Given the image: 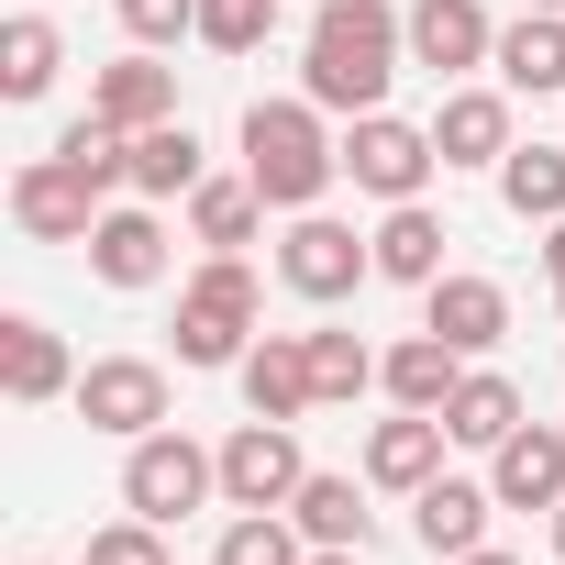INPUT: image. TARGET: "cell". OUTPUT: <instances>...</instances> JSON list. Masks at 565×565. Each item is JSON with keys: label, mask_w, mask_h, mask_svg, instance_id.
<instances>
[{"label": "cell", "mask_w": 565, "mask_h": 565, "mask_svg": "<svg viewBox=\"0 0 565 565\" xmlns=\"http://www.w3.org/2000/svg\"><path fill=\"white\" fill-rule=\"evenodd\" d=\"M399 56H411V23L388 12V0H322V12H311V45H300V89H311L322 111L366 122V111H388Z\"/></svg>", "instance_id": "6da1fadb"}, {"label": "cell", "mask_w": 565, "mask_h": 565, "mask_svg": "<svg viewBox=\"0 0 565 565\" xmlns=\"http://www.w3.org/2000/svg\"><path fill=\"white\" fill-rule=\"evenodd\" d=\"M244 178L266 189V211H322V189L344 178V145L322 134V100H255L244 111Z\"/></svg>", "instance_id": "7a4b0ae2"}, {"label": "cell", "mask_w": 565, "mask_h": 565, "mask_svg": "<svg viewBox=\"0 0 565 565\" xmlns=\"http://www.w3.org/2000/svg\"><path fill=\"white\" fill-rule=\"evenodd\" d=\"M255 266L244 255H211L189 289H178V366H244V344H255Z\"/></svg>", "instance_id": "3957f363"}, {"label": "cell", "mask_w": 565, "mask_h": 565, "mask_svg": "<svg viewBox=\"0 0 565 565\" xmlns=\"http://www.w3.org/2000/svg\"><path fill=\"white\" fill-rule=\"evenodd\" d=\"M277 277L311 300V311H333V300H355L366 277H377V244L355 233V222H322V211H289V244H277Z\"/></svg>", "instance_id": "277c9868"}, {"label": "cell", "mask_w": 565, "mask_h": 565, "mask_svg": "<svg viewBox=\"0 0 565 565\" xmlns=\"http://www.w3.org/2000/svg\"><path fill=\"white\" fill-rule=\"evenodd\" d=\"M200 499H222V455H200L178 422L145 433V444L122 455V510H145V521H189Z\"/></svg>", "instance_id": "5b68a950"}, {"label": "cell", "mask_w": 565, "mask_h": 565, "mask_svg": "<svg viewBox=\"0 0 565 565\" xmlns=\"http://www.w3.org/2000/svg\"><path fill=\"white\" fill-rule=\"evenodd\" d=\"M433 122H399V111H366L355 134H344V178L366 189V200H422L433 189Z\"/></svg>", "instance_id": "8992f818"}, {"label": "cell", "mask_w": 565, "mask_h": 565, "mask_svg": "<svg viewBox=\"0 0 565 565\" xmlns=\"http://www.w3.org/2000/svg\"><path fill=\"white\" fill-rule=\"evenodd\" d=\"M78 422L111 433V444L167 433V366H156V355H100V366H78Z\"/></svg>", "instance_id": "52a82bcc"}, {"label": "cell", "mask_w": 565, "mask_h": 565, "mask_svg": "<svg viewBox=\"0 0 565 565\" xmlns=\"http://www.w3.org/2000/svg\"><path fill=\"white\" fill-rule=\"evenodd\" d=\"M311 488V455H300V422H244L222 444V499L233 510H289Z\"/></svg>", "instance_id": "ba28073f"}, {"label": "cell", "mask_w": 565, "mask_h": 565, "mask_svg": "<svg viewBox=\"0 0 565 565\" xmlns=\"http://www.w3.org/2000/svg\"><path fill=\"white\" fill-rule=\"evenodd\" d=\"M111 200L67 167V156H34V167H12V222L34 233V244H89V222H100Z\"/></svg>", "instance_id": "9c48e42d"}, {"label": "cell", "mask_w": 565, "mask_h": 565, "mask_svg": "<svg viewBox=\"0 0 565 565\" xmlns=\"http://www.w3.org/2000/svg\"><path fill=\"white\" fill-rule=\"evenodd\" d=\"M244 411L255 422H311L322 411V377H311V333H266V344H244Z\"/></svg>", "instance_id": "30bf717a"}, {"label": "cell", "mask_w": 565, "mask_h": 565, "mask_svg": "<svg viewBox=\"0 0 565 565\" xmlns=\"http://www.w3.org/2000/svg\"><path fill=\"white\" fill-rule=\"evenodd\" d=\"M422 333H444L455 355H488V344L510 333V289L477 277V266H444L433 289H422Z\"/></svg>", "instance_id": "8fae6325"}, {"label": "cell", "mask_w": 565, "mask_h": 565, "mask_svg": "<svg viewBox=\"0 0 565 565\" xmlns=\"http://www.w3.org/2000/svg\"><path fill=\"white\" fill-rule=\"evenodd\" d=\"M399 23H411V67H433V78H466V67L499 56V23L477 0H411Z\"/></svg>", "instance_id": "7c38bea8"}, {"label": "cell", "mask_w": 565, "mask_h": 565, "mask_svg": "<svg viewBox=\"0 0 565 565\" xmlns=\"http://www.w3.org/2000/svg\"><path fill=\"white\" fill-rule=\"evenodd\" d=\"M89 277H100V289H156V277H167V222H156V200H122V211L89 222Z\"/></svg>", "instance_id": "4fadbf2b"}, {"label": "cell", "mask_w": 565, "mask_h": 565, "mask_svg": "<svg viewBox=\"0 0 565 565\" xmlns=\"http://www.w3.org/2000/svg\"><path fill=\"white\" fill-rule=\"evenodd\" d=\"M444 411H388L377 433H366V488H399V499H422L433 477H444Z\"/></svg>", "instance_id": "5bb4252c"}, {"label": "cell", "mask_w": 565, "mask_h": 565, "mask_svg": "<svg viewBox=\"0 0 565 565\" xmlns=\"http://www.w3.org/2000/svg\"><path fill=\"white\" fill-rule=\"evenodd\" d=\"M0 388H12V411H45V399H78V366H67L56 322H34V311H12V322H0Z\"/></svg>", "instance_id": "9a60e30c"}, {"label": "cell", "mask_w": 565, "mask_h": 565, "mask_svg": "<svg viewBox=\"0 0 565 565\" xmlns=\"http://www.w3.org/2000/svg\"><path fill=\"white\" fill-rule=\"evenodd\" d=\"M488 510H499V488H477V477H433V488L411 499V532H422L433 565H455V554L488 543Z\"/></svg>", "instance_id": "2e32d148"}, {"label": "cell", "mask_w": 565, "mask_h": 565, "mask_svg": "<svg viewBox=\"0 0 565 565\" xmlns=\"http://www.w3.org/2000/svg\"><path fill=\"white\" fill-rule=\"evenodd\" d=\"M488 488H499V510H565V433L521 422V433L488 455Z\"/></svg>", "instance_id": "e0dca14e"}, {"label": "cell", "mask_w": 565, "mask_h": 565, "mask_svg": "<svg viewBox=\"0 0 565 565\" xmlns=\"http://www.w3.org/2000/svg\"><path fill=\"white\" fill-rule=\"evenodd\" d=\"M89 111H100V122H122V134H156V122H178V78L156 67V45H134L122 67H100V78H89Z\"/></svg>", "instance_id": "ac0fdd59"}, {"label": "cell", "mask_w": 565, "mask_h": 565, "mask_svg": "<svg viewBox=\"0 0 565 565\" xmlns=\"http://www.w3.org/2000/svg\"><path fill=\"white\" fill-rule=\"evenodd\" d=\"M433 156H444V167H499V156H510V89H444Z\"/></svg>", "instance_id": "d6986e66"}, {"label": "cell", "mask_w": 565, "mask_h": 565, "mask_svg": "<svg viewBox=\"0 0 565 565\" xmlns=\"http://www.w3.org/2000/svg\"><path fill=\"white\" fill-rule=\"evenodd\" d=\"M366 244H377V277H399V289H433V277H444V244H455V233H444L422 200H388V222H377Z\"/></svg>", "instance_id": "ffe728a7"}, {"label": "cell", "mask_w": 565, "mask_h": 565, "mask_svg": "<svg viewBox=\"0 0 565 565\" xmlns=\"http://www.w3.org/2000/svg\"><path fill=\"white\" fill-rule=\"evenodd\" d=\"M455 377H466V355H455L444 333H411V344H388V355H377V388H388L399 411H444V399H455Z\"/></svg>", "instance_id": "44dd1931"}, {"label": "cell", "mask_w": 565, "mask_h": 565, "mask_svg": "<svg viewBox=\"0 0 565 565\" xmlns=\"http://www.w3.org/2000/svg\"><path fill=\"white\" fill-rule=\"evenodd\" d=\"M444 433H455V444H477V455H499V444L521 433V388H510L499 366H466V377H455V399H444Z\"/></svg>", "instance_id": "7402d4cb"}, {"label": "cell", "mask_w": 565, "mask_h": 565, "mask_svg": "<svg viewBox=\"0 0 565 565\" xmlns=\"http://www.w3.org/2000/svg\"><path fill=\"white\" fill-rule=\"evenodd\" d=\"M289 521H300V532H311L322 554H366V532H377L366 488H355V477H322V466H311V488L289 499Z\"/></svg>", "instance_id": "603a6c76"}, {"label": "cell", "mask_w": 565, "mask_h": 565, "mask_svg": "<svg viewBox=\"0 0 565 565\" xmlns=\"http://www.w3.org/2000/svg\"><path fill=\"white\" fill-rule=\"evenodd\" d=\"M200 178H211V156H200V134H189V122L134 134V200H189Z\"/></svg>", "instance_id": "cb8c5ba5"}, {"label": "cell", "mask_w": 565, "mask_h": 565, "mask_svg": "<svg viewBox=\"0 0 565 565\" xmlns=\"http://www.w3.org/2000/svg\"><path fill=\"white\" fill-rule=\"evenodd\" d=\"M255 222H266V189H255V178H200V189H189V233H200L211 255H244Z\"/></svg>", "instance_id": "d4e9b609"}, {"label": "cell", "mask_w": 565, "mask_h": 565, "mask_svg": "<svg viewBox=\"0 0 565 565\" xmlns=\"http://www.w3.org/2000/svg\"><path fill=\"white\" fill-rule=\"evenodd\" d=\"M488 67H499V89H565V12H521Z\"/></svg>", "instance_id": "484cf974"}, {"label": "cell", "mask_w": 565, "mask_h": 565, "mask_svg": "<svg viewBox=\"0 0 565 565\" xmlns=\"http://www.w3.org/2000/svg\"><path fill=\"white\" fill-rule=\"evenodd\" d=\"M56 67H67V45H56L45 12H12V23H0V100H45Z\"/></svg>", "instance_id": "4316f807"}, {"label": "cell", "mask_w": 565, "mask_h": 565, "mask_svg": "<svg viewBox=\"0 0 565 565\" xmlns=\"http://www.w3.org/2000/svg\"><path fill=\"white\" fill-rule=\"evenodd\" d=\"M499 200L521 222H565V145H510L499 156Z\"/></svg>", "instance_id": "83f0119b"}, {"label": "cell", "mask_w": 565, "mask_h": 565, "mask_svg": "<svg viewBox=\"0 0 565 565\" xmlns=\"http://www.w3.org/2000/svg\"><path fill=\"white\" fill-rule=\"evenodd\" d=\"M300 543H311V532H300L289 510H233L222 543H211V565H311Z\"/></svg>", "instance_id": "f1b7e54d"}, {"label": "cell", "mask_w": 565, "mask_h": 565, "mask_svg": "<svg viewBox=\"0 0 565 565\" xmlns=\"http://www.w3.org/2000/svg\"><path fill=\"white\" fill-rule=\"evenodd\" d=\"M277 12H289V0H200V45L211 56H255L277 34Z\"/></svg>", "instance_id": "f546056e"}, {"label": "cell", "mask_w": 565, "mask_h": 565, "mask_svg": "<svg viewBox=\"0 0 565 565\" xmlns=\"http://www.w3.org/2000/svg\"><path fill=\"white\" fill-rule=\"evenodd\" d=\"M311 377H322V399H366L377 388V355L355 333H311Z\"/></svg>", "instance_id": "4dcf8cb0"}, {"label": "cell", "mask_w": 565, "mask_h": 565, "mask_svg": "<svg viewBox=\"0 0 565 565\" xmlns=\"http://www.w3.org/2000/svg\"><path fill=\"white\" fill-rule=\"evenodd\" d=\"M89 565H167V521H111V532H89Z\"/></svg>", "instance_id": "1f68e13d"}, {"label": "cell", "mask_w": 565, "mask_h": 565, "mask_svg": "<svg viewBox=\"0 0 565 565\" xmlns=\"http://www.w3.org/2000/svg\"><path fill=\"white\" fill-rule=\"evenodd\" d=\"M122 34L134 45H178V34H200V0H122Z\"/></svg>", "instance_id": "d6a6232c"}, {"label": "cell", "mask_w": 565, "mask_h": 565, "mask_svg": "<svg viewBox=\"0 0 565 565\" xmlns=\"http://www.w3.org/2000/svg\"><path fill=\"white\" fill-rule=\"evenodd\" d=\"M543 277H554V311H565V222H543Z\"/></svg>", "instance_id": "836d02e7"}, {"label": "cell", "mask_w": 565, "mask_h": 565, "mask_svg": "<svg viewBox=\"0 0 565 565\" xmlns=\"http://www.w3.org/2000/svg\"><path fill=\"white\" fill-rule=\"evenodd\" d=\"M455 565H521V554H499V543H477V554H455Z\"/></svg>", "instance_id": "e575fe53"}, {"label": "cell", "mask_w": 565, "mask_h": 565, "mask_svg": "<svg viewBox=\"0 0 565 565\" xmlns=\"http://www.w3.org/2000/svg\"><path fill=\"white\" fill-rule=\"evenodd\" d=\"M311 565H366V554H322V543H311Z\"/></svg>", "instance_id": "d590c367"}, {"label": "cell", "mask_w": 565, "mask_h": 565, "mask_svg": "<svg viewBox=\"0 0 565 565\" xmlns=\"http://www.w3.org/2000/svg\"><path fill=\"white\" fill-rule=\"evenodd\" d=\"M554 565H565V510H554Z\"/></svg>", "instance_id": "8d00e7d4"}, {"label": "cell", "mask_w": 565, "mask_h": 565, "mask_svg": "<svg viewBox=\"0 0 565 565\" xmlns=\"http://www.w3.org/2000/svg\"><path fill=\"white\" fill-rule=\"evenodd\" d=\"M521 12H565V0H521Z\"/></svg>", "instance_id": "74e56055"}, {"label": "cell", "mask_w": 565, "mask_h": 565, "mask_svg": "<svg viewBox=\"0 0 565 565\" xmlns=\"http://www.w3.org/2000/svg\"><path fill=\"white\" fill-rule=\"evenodd\" d=\"M23 565H45V554H23Z\"/></svg>", "instance_id": "f35d334b"}]
</instances>
